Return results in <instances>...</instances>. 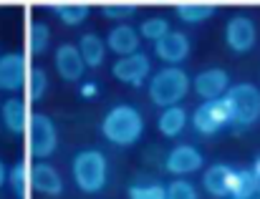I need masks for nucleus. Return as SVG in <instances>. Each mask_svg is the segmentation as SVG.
Returning <instances> with one entry per match:
<instances>
[{
  "instance_id": "nucleus-7",
  "label": "nucleus",
  "mask_w": 260,
  "mask_h": 199,
  "mask_svg": "<svg viewBox=\"0 0 260 199\" xmlns=\"http://www.w3.org/2000/svg\"><path fill=\"white\" fill-rule=\"evenodd\" d=\"M225 46L233 53H250L258 43V25L250 15H233L225 23Z\"/></svg>"
},
{
  "instance_id": "nucleus-9",
  "label": "nucleus",
  "mask_w": 260,
  "mask_h": 199,
  "mask_svg": "<svg viewBox=\"0 0 260 199\" xmlns=\"http://www.w3.org/2000/svg\"><path fill=\"white\" fill-rule=\"evenodd\" d=\"M28 56L25 53H3L0 56V91L15 94L23 89L28 76Z\"/></svg>"
},
{
  "instance_id": "nucleus-10",
  "label": "nucleus",
  "mask_w": 260,
  "mask_h": 199,
  "mask_svg": "<svg viewBox=\"0 0 260 199\" xmlns=\"http://www.w3.org/2000/svg\"><path fill=\"white\" fill-rule=\"evenodd\" d=\"M205 164V156L200 149H194L192 144H177L174 149L167 151L165 156V169L172 174V177H187V174H194L197 169H202Z\"/></svg>"
},
{
  "instance_id": "nucleus-23",
  "label": "nucleus",
  "mask_w": 260,
  "mask_h": 199,
  "mask_svg": "<svg viewBox=\"0 0 260 199\" xmlns=\"http://www.w3.org/2000/svg\"><path fill=\"white\" fill-rule=\"evenodd\" d=\"M23 89H25L28 101H33V103L41 101L43 96H46V91H48V76H46V71H43L41 66H30Z\"/></svg>"
},
{
  "instance_id": "nucleus-14",
  "label": "nucleus",
  "mask_w": 260,
  "mask_h": 199,
  "mask_svg": "<svg viewBox=\"0 0 260 199\" xmlns=\"http://www.w3.org/2000/svg\"><path fill=\"white\" fill-rule=\"evenodd\" d=\"M53 63H56L58 76L63 81H69V84L81 81L84 73H86V66H84V61H81V56H79L74 43H61L56 48V53H53Z\"/></svg>"
},
{
  "instance_id": "nucleus-29",
  "label": "nucleus",
  "mask_w": 260,
  "mask_h": 199,
  "mask_svg": "<svg viewBox=\"0 0 260 199\" xmlns=\"http://www.w3.org/2000/svg\"><path fill=\"white\" fill-rule=\"evenodd\" d=\"M129 199H165L162 184H134L129 187Z\"/></svg>"
},
{
  "instance_id": "nucleus-12",
  "label": "nucleus",
  "mask_w": 260,
  "mask_h": 199,
  "mask_svg": "<svg viewBox=\"0 0 260 199\" xmlns=\"http://www.w3.org/2000/svg\"><path fill=\"white\" fill-rule=\"evenodd\" d=\"M189 48H192V43H189L187 33H182V30H170L167 35H162V38L154 43L157 58L165 61L167 66H179V63H184L187 56H189Z\"/></svg>"
},
{
  "instance_id": "nucleus-8",
  "label": "nucleus",
  "mask_w": 260,
  "mask_h": 199,
  "mask_svg": "<svg viewBox=\"0 0 260 199\" xmlns=\"http://www.w3.org/2000/svg\"><path fill=\"white\" fill-rule=\"evenodd\" d=\"M114 78L126 84V86H142L149 76H152V58L144 51H137L132 56H124L114 63L111 68Z\"/></svg>"
},
{
  "instance_id": "nucleus-20",
  "label": "nucleus",
  "mask_w": 260,
  "mask_h": 199,
  "mask_svg": "<svg viewBox=\"0 0 260 199\" xmlns=\"http://www.w3.org/2000/svg\"><path fill=\"white\" fill-rule=\"evenodd\" d=\"M174 13L182 23L200 25L217 13V5L215 3H174Z\"/></svg>"
},
{
  "instance_id": "nucleus-30",
  "label": "nucleus",
  "mask_w": 260,
  "mask_h": 199,
  "mask_svg": "<svg viewBox=\"0 0 260 199\" xmlns=\"http://www.w3.org/2000/svg\"><path fill=\"white\" fill-rule=\"evenodd\" d=\"M96 91H99V89H96V84H84V86H81V94H84L86 99L96 96Z\"/></svg>"
},
{
  "instance_id": "nucleus-11",
  "label": "nucleus",
  "mask_w": 260,
  "mask_h": 199,
  "mask_svg": "<svg viewBox=\"0 0 260 199\" xmlns=\"http://www.w3.org/2000/svg\"><path fill=\"white\" fill-rule=\"evenodd\" d=\"M28 187L38 194H46V197H58L63 194V177L61 172L48 164V162H36L30 169H28Z\"/></svg>"
},
{
  "instance_id": "nucleus-4",
  "label": "nucleus",
  "mask_w": 260,
  "mask_h": 199,
  "mask_svg": "<svg viewBox=\"0 0 260 199\" xmlns=\"http://www.w3.org/2000/svg\"><path fill=\"white\" fill-rule=\"evenodd\" d=\"M225 106L230 113V124L248 129L260 121V89L255 84H235L225 91Z\"/></svg>"
},
{
  "instance_id": "nucleus-15",
  "label": "nucleus",
  "mask_w": 260,
  "mask_h": 199,
  "mask_svg": "<svg viewBox=\"0 0 260 199\" xmlns=\"http://www.w3.org/2000/svg\"><path fill=\"white\" fill-rule=\"evenodd\" d=\"M104 43H106V51H114L119 58H124V56H132V53L139 51L142 38H139V33H137L134 25L119 23V25H114V28L106 33V41H104Z\"/></svg>"
},
{
  "instance_id": "nucleus-33",
  "label": "nucleus",
  "mask_w": 260,
  "mask_h": 199,
  "mask_svg": "<svg viewBox=\"0 0 260 199\" xmlns=\"http://www.w3.org/2000/svg\"><path fill=\"white\" fill-rule=\"evenodd\" d=\"M255 194H260V177H255Z\"/></svg>"
},
{
  "instance_id": "nucleus-28",
  "label": "nucleus",
  "mask_w": 260,
  "mask_h": 199,
  "mask_svg": "<svg viewBox=\"0 0 260 199\" xmlns=\"http://www.w3.org/2000/svg\"><path fill=\"white\" fill-rule=\"evenodd\" d=\"M137 10H139L137 3H104V5H101V13H104V18H109V20H126V18H132Z\"/></svg>"
},
{
  "instance_id": "nucleus-5",
  "label": "nucleus",
  "mask_w": 260,
  "mask_h": 199,
  "mask_svg": "<svg viewBox=\"0 0 260 199\" xmlns=\"http://www.w3.org/2000/svg\"><path fill=\"white\" fill-rule=\"evenodd\" d=\"M25 151L28 156L38 159V162H46L48 156H53V151L58 149V129L53 124L51 116L36 111L28 116V124H25Z\"/></svg>"
},
{
  "instance_id": "nucleus-2",
  "label": "nucleus",
  "mask_w": 260,
  "mask_h": 199,
  "mask_svg": "<svg viewBox=\"0 0 260 199\" xmlns=\"http://www.w3.org/2000/svg\"><path fill=\"white\" fill-rule=\"evenodd\" d=\"M189 89H192V81L182 66H165L154 71V76L149 78V99L159 108L179 106V101L187 99Z\"/></svg>"
},
{
  "instance_id": "nucleus-32",
  "label": "nucleus",
  "mask_w": 260,
  "mask_h": 199,
  "mask_svg": "<svg viewBox=\"0 0 260 199\" xmlns=\"http://www.w3.org/2000/svg\"><path fill=\"white\" fill-rule=\"evenodd\" d=\"M253 177H260V154H258V159H255V164H253Z\"/></svg>"
},
{
  "instance_id": "nucleus-26",
  "label": "nucleus",
  "mask_w": 260,
  "mask_h": 199,
  "mask_svg": "<svg viewBox=\"0 0 260 199\" xmlns=\"http://www.w3.org/2000/svg\"><path fill=\"white\" fill-rule=\"evenodd\" d=\"M172 28H170V20L167 18H162V15H152V18H144L142 20V25L137 28V33H139V38H147V41H152V43H157L162 35H167Z\"/></svg>"
},
{
  "instance_id": "nucleus-16",
  "label": "nucleus",
  "mask_w": 260,
  "mask_h": 199,
  "mask_svg": "<svg viewBox=\"0 0 260 199\" xmlns=\"http://www.w3.org/2000/svg\"><path fill=\"white\" fill-rule=\"evenodd\" d=\"M230 177H233V167H228V164H212L202 174V187H205V192L210 197L225 199V197H230Z\"/></svg>"
},
{
  "instance_id": "nucleus-24",
  "label": "nucleus",
  "mask_w": 260,
  "mask_h": 199,
  "mask_svg": "<svg viewBox=\"0 0 260 199\" xmlns=\"http://www.w3.org/2000/svg\"><path fill=\"white\" fill-rule=\"evenodd\" d=\"M255 194V177L250 169H233L230 177V197L250 199Z\"/></svg>"
},
{
  "instance_id": "nucleus-31",
  "label": "nucleus",
  "mask_w": 260,
  "mask_h": 199,
  "mask_svg": "<svg viewBox=\"0 0 260 199\" xmlns=\"http://www.w3.org/2000/svg\"><path fill=\"white\" fill-rule=\"evenodd\" d=\"M8 182V167H5V162L0 159V187Z\"/></svg>"
},
{
  "instance_id": "nucleus-6",
  "label": "nucleus",
  "mask_w": 260,
  "mask_h": 199,
  "mask_svg": "<svg viewBox=\"0 0 260 199\" xmlns=\"http://www.w3.org/2000/svg\"><path fill=\"white\" fill-rule=\"evenodd\" d=\"M192 126L197 134L202 136H215L217 131H222L225 126H230V113L222 99L215 101H202L194 113H192Z\"/></svg>"
},
{
  "instance_id": "nucleus-25",
  "label": "nucleus",
  "mask_w": 260,
  "mask_h": 199,
  "mask_svg": "<svg viewBox=\"0 0 260 199\" xmlns=\"http://www.w3.org/2000/svg\"><path fill=\"white\" fill-rule=\"evenodd\" d=\"M28 169H30V164L25 159L23 162H15L8 169V182L5 184H10V189L15 192V197H20V199H25L28 192H30V187H28Z\"/></svg>"
},
{
  "instance_id": "nucleus-22",
  "label": "nucleus",
  "mask_w": 260,
  "mask_h": 199,
  "mask_svg": "<svg viewBox=\"0 0 260 199\" xmlns=\"http://www.w3.org/2000/svg\"><path fill=\"white\" fill-rule=\"evenodd\" d=\"M48 8L53 10V15L63 25H81L88 18V13H91V8L86 3H51Z\"/></svg>"
},
{
  "instance_id": "nucleus-18",
  "label": "nucleus",
  "mask_w": 260,
  "mask_h": 199,
  "mask_svg": "<svg viewBox=\"0 0 260 199\" xmlns=\"http://www.w3.org/2000/svg\"><path fill=\"white\" fill-rule=\"evenodd\" d=\"M76 51H79V56H81L86 68H99L104 63V58H106V43L96 33H84L79 38V43H76Z\"/></svg>"
},
{
  "instance_id": "nucleus-34",
  "label": "nucleus",
  "mask_w": 260,
  "mask_h": 199,
  "mask_svg": "<svg viewBox=\"0 0 260 199\" xmlns=\"http://www.w3.org/2000/svg\"><path fill=\"white\" fill-rule=\"evenodd\" d=\"M230 199H238V197H230Z\"/></svg>"
},
{
  "instance_id": "nucleus-27",
  "label": "nucleus",
  "mask_w": 260,
  "mask_h": 199,
  "mask_svg": "<svg viewBox=\"0 0 260 199\" xmlns=\"http://www.w3.org/2000/svg\"><path fill=\"white\" fill-rule=\"evenodd\" d=\"M165 199H200V192L187 179H174L165 187Z\"/></svg>"
},
{
  "instance_id": "nucleus-17",
  "label": "nucleus",
  "mask_w": 260,
  "mask_h": 199,
  "mask_svg": "<svg viewBox=\"0 0 260 199\" xmlns=\"http://www.w3.org/2000/svg\"><path fill=\"white\" fill-rule=\"evenodd\" d=\"M28 103L18 96H10V99L3 101L0 106V118H3V126L10 131V134H23L25 131V124H28Z\"/></svg>"
},
{
  "instance_id": "nucleus-1",
  "label": "nucleus",
  "mask_w": 260,
  "mask_h": 199,
  "mask_svg": "<svg viewBox=\"0 0 260 199\" xmlns=\"http://www.w3.org/2000/svg\"><path fill=\"white\" fill-rule=\"evenodd\" d=\"M101 136L114 146H132L144 136V116L132 103L111 106L101 118Z\"/></svg>"
},
{
  "instance_id": "nucleus-21",
  "label": "nucleus",
  "mask_w": 260,
  "mask_h": 199,
  "mask_svg": "<svg viewBox=\"0 0 260 199\" xmlns=\"http://www.w3.org/2000/svg\"><path fill=\"white\" fill-rule=\"evenodd\" d=\"M187 118H189V113H187L182 106L162 108V113H159V118H157V129H159L162 136H170V139H172V136H179V134L184 131Z\"/></svg>"
},
{
  "instance_id": "nucleus-3",
  "label": "nucleus",
  "mask_w": 260,
  "mask_h": 199,
  "mask_svg": "<svg viewBox=\"0 0 260 199\" xmlns=\"http://www.w3.org/2000/svg\"><path fill=\"white\" fill-rule=\"evenodd\" d=\"M71 172H74V182L81 192H86V194L101 192L106 187V179H109L106 154L101 149H81L74 156Z\"/></svg>"
},
{
  "instance_id": "nucleus-13",
  "label": "nucleus",
  "mask_w": 260,
  "mask_h": 199,
  "mask_svg": "<svg viewBox=\"0 0 260 199\" xmlns=\"http://www.w3.org/2000/svg\"><path fill=\"white\" fill-rule=\"evenodd\" d=\"M230 89V76L225 68H202L194 76V94L202 101H215L222 99L225 91Z\"/></svg>"
},
{
  "instance_id": "nucleus-19",
  "label": "nucleus",
  "mask_w": 260,
  "mask_h": 199,
  "mask_svg": "<svg viewBox=\"0 0 260 199\" xmlns=\"http://www.w3.org/2000/svg\"><path fill=\"white\" fill-rule=\"evenodd\" d=\"M51 48V28L43 20H28L25 25V56H43Z\"/></svg>"
}]
</instances>
